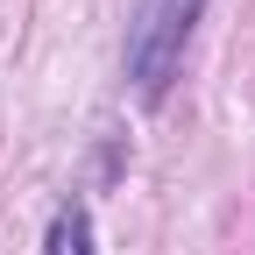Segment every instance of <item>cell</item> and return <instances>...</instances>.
I'll return each instance as SVG.
<instances>
[{
  "mask_svg": "<svg viewBox=\"0 0 255 255\" xmlns=\"http://www.w3.org/2000/svg\"><path fill=\"white\" fill-rule=\"evenodd\" d=\"M199 14H206V0H142L135 28H128V78H135L142 107H163V92L177 78L184 50H191Z\"/></svg>",
  "mask_w": 255,
  "mask_h": 255,
  "instance_id": "cell-1",
  "label": "cell"
},
{
  "mask_svg": "<svg viewBox=\"0 0 255 255\" xmlns=\"http://www.w3.org/2000/svg\"><path fill=\"white\" fill-rule=\"evenodd\" d=\"M57 241H64V255H100V248H92V220H85V206H64Z\"/></svg>",
  "mask_w": 255,
  "mask_h": 255,
  "instance_id": "cell-2",
  "label": "cell"
}]
</instances>
